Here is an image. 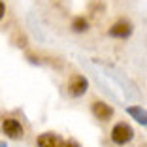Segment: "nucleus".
<instances>
[{
	"label": "nucleus",
	"mask_w": 147,
	"mask_h": 147,
	"mask_svg": "<svg viewBox=\"0 0 147 147\" xmlns=\"http://www.w3.org/2000/svg\"><path fill=\"white\" fill-rule=\"evenodd\" d=\"M126 113H128L136 123L147 126V109L145 108H142V106H130V108H126Z\"/></svg>",
	"instance_id": "obj_7"
},
{
	"label": "nucleus",
	"mask_w": 147,
	"mask_h": 147,
	"mask_svg": "<svg viewBox=\"0 0 147 147\" xmlns=\"http://www.w3.org/2000/svg\"><path fill=\"white\" fill-rule=\"evenodd\" d=\"M111 142L117 145H126L128 142H132L134 138V128L128 125V123H117L111 128Z\"/></svg>",
	"instance_id": "obj_2"
},
{
	"label": "nucleus",
	"mask_w": 147,
	"mask_h": 147,
	"mask_svg": "<svg viewBox=\"0 0 147 147\" xmlns=\"http://www.w3.org/2000/svg\"><path fill=\"white\" fill-rule=\"evenodd\" d=\"M2 132H4L9 140H21L23 136H25L23 125L17 121V119H11V117H8V119L2 121Z\"/></svg>",
	"instance_id": "obj_4"
},
{
	"label": "nucleus",
	"mask_w": 147,
	"mask_h": 147,
	"mask_svg": "<svg viewBox=\"0 0 147 147\" xmlns=\"http://www.w3.org/2000/svg\"><path fill=\"white\" fill-rule=\"evenodd\" d=\"M26 61L28 62H32V64H43V59L42 57H38V55H34V53H26Z\"/></svg>",
	"instance_id": "obj_11"
},
{
	"label": "nucleus",
	"mask_w": 147,
	"mask_h": 147,
	"mask_svg": "<svg viewBox=\"0 0 147 147\" xmlns=\"http://www.w3.org/2000/svg\"><path fill=\"white\" fill-rule=\"evenodd\" d=\"M87 91H89V79L85 76H81V74H72L68 83H66V92L70 96H74V98H79Z\"/></svg>",
	"instance_id": "obj_1"
},
{
	"label": "nucleus",
	"mask_w": 147,
	"mask_h": 147,
	"mask_svg": "<svg viewBox=\"0 0 147 147\" xmlns=\"http://www.w3.org/2000/svg\"><path fill=\"white\" fill-rule=\"evenodd\" d=\"M11 43L19 49H25L26 45H28V38H26V34L23 30H15L11 34Z\"/></svg>",
	"instance_id": "obj_9"
},
{
	"label": "nucleus",
	"mask_w": 147,
	"mask_h": 147,
	"mask_svg": "<svg viewBox=\"0 0 147 147\" xmlns=\"http://www.w3.org/2000/svg\"><path fill=\"white\" fill-rule=\"evenodd\" d=\"M36 143H38V147H59L61 140H59V136L55 132H43V134L38 136Z\"/></svg>",
	"instance_id": "obj_6"
},
{
	"label": "nucleus",
	"mask_w": 147,
	"mask_h": 147,
	"mask_svg": "<svg viewBox=\"0 0 147 147\" xmlns=\"http://www.w3.org/2000/svg\"><path fill=\"white\" fill-rule=\"evenodd\" d=\"M59 147H79V143L74 142V140H66V142H61Z\"/></svg>",
	"instance_id": "obj_12"
},
{
	"label": "nucleus",
	"mask_w": 147,
	"mask_h": 147,
	"mask_svg": "<svg viewBox=\"0 0 147 147\" xmlns=\"http://www.w3.org/2000/svg\"><path fill=\"white\" fill-rule=\"evenodd\" d=\"M91 111H92V115L102 123L109 121V119L113 117V108L109 104H106L104 100H94V102L91 104Z\"/></svg>",
	"instance_id": "obj_5"
},
{
	"label": "nucleus",
	"mask_w": 147,
	"mask_h": 147,
	"mask_svg": "<svg viewBox=\"0 0 147 147\" xmlns=\"http://www.w3.org/2000/svg\"><path fill=\"white\" fill-rule=\"evenodd\" d=\"M4 13H6V6H4V2L0 0V19L4 17Z\"/></svg>",
	"instance_id": "obj_13"
},
{
	"label": "nucleus",
	"mask_w": 147,
	"mask_h": 147,
	"mask_svg": "<svg viewBox=\"0 0 147 147\" xmlns=\"http://www.w3.org/2000/svg\"><path fill=\"white\" fill-rule=\"evenodd\" d=\"M106 11V4L102 0H91V4H89V13L92 15H102Z\"/></svg>",
	"instance_id": "obj_10"
},
{
	"label": "nucleus",
	"mask_w": 147,
	"mask_h": 147,
	"mask_svg": "<svg viewBox=\"0 0 147 147\" xmlns=\"http://www.w3.org/2000/svg\"><path fill=\"white\" fill-rule=\"evenodd\" d=\"M72 30L76 32V34H83V32H87L89 28H91V25H89V19L83 17V15H76V17L72 19Z\"/></svg>",
	"instance_id": "obj_8"
},
{
	"label": "nucleus",
	"mask_w": 147,
	"mask_h": 147,
	"mask_svg": "<svg viewBox=\"0 0 147 147\" xmlns=\"http://www.w3.org/2000/svg\"><path fill=\"white\" fill-rule=\"evenodd\" d=\"M132 32H134L132 23L126 21V19H119L117 23H113V25L109 26L108 34L111 36V38H117V40H126V38L132 36Z\"/></svg>",
	"instance_id": "obj_3"
},
{
	"label": "nucleus",
	"mask_w": 147,
	"mask_h": 147,
	"mask_svg": "<svg viewBox=\"0 0 147 147\" xmlns=\"http://www.w3.org/2000/svg\"><path fill=\"white\" fill-rule=\"evenodd\" d=\"M0 147H8V145H6V143H4V142H0Z\"/></svg>",
	"instance_id": "obj_14"
}]
</instances>
